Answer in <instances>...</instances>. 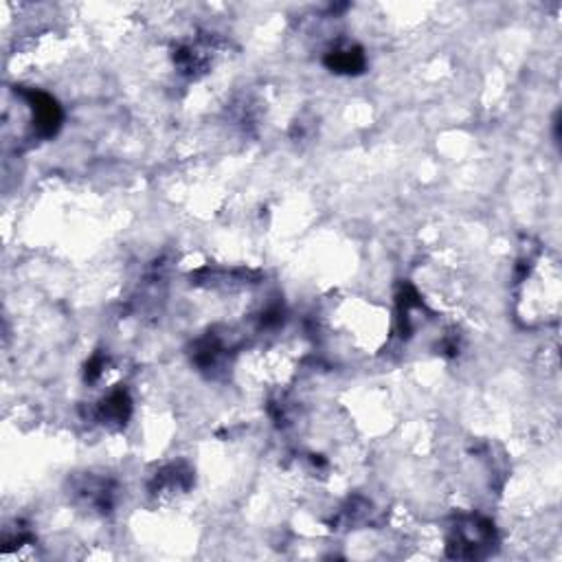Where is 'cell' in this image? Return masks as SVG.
I'll return each instance as SVG.
<instances>
[{
	"instance_id": "7a4b0ae2",
	"label": "cell",
	"mask_w": 562,
	"mask_h": 562,
	"mask_svg": "<svg viewBox=\"0 0 562 562\" xmlns=\"http://www.w3.org/2000/svg\"><path fill=\"white\" fill-rule=\"evenodd\" d=\"M496 542L494 529L488 520L464 518L453 527L448 549L457 558H479Z\"/></svg>"
},
{
	"instance_id": "6da1fadb",
	"label": "cell",
	"mask_w": 562,
	"mask_h": 562,
	"mask_svg": "<svg viewBox=\"0 0 562 562\" xmlns=\"http://www.w3.org/2000/svg\"><path fill=\"white\" fill-rule=\"evenodd\" d=\"M560 261L547 248L529 250L516 270V319L525 328H547L558 321L562 297Z\"/></svg>"
},
{
	"instance_id": "3957f363",
	"label": "cell",
	"mask_w": 562,
	"mask_h": 562,
	"mask_svg": "<svg viewBox=\"0 0 562 562\" xmlns=\"http://www.w3.org/2000/svg\"><path fill=\"white\" fill-rule=\"evenodd\" d=\"M326 65L337 71V73H359L363 71L365 67V58L361 54V49L356 47H341V49H335L328 58H326Z\"/></svg>"
}]
</instances>
